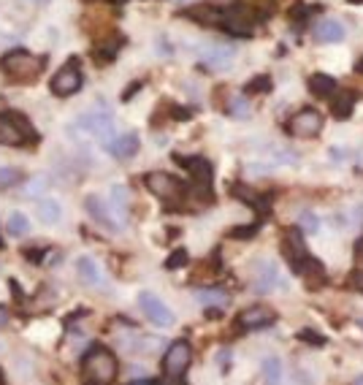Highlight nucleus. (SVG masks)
Wrapping results in <instances>:
<instances>
[{
  "instance_id": "obj_1",
  "label": "nucleus",
  "mask_w": 363,
  "mask_h": 385,
  "mask_svg": "<svg viewBox=\"0 0 363 385\" xmlns=\"http://www.w3.org/2000/svg\"><path fill=\"white\" fill-rule=\"evenodd\" d=\"M114 377H117V355L106 345H93L82 358L84 385H111Z\"/></svg>"
},
{
  "instance_id": "obj_2",
  "label": "nucleus",
  "mask_w": 363,
  "mask_h": 385,
  "mask_svg": "<svg viewBox=\"0 0 363 385\" xmlns=\"http://www.w3.org/2000/svg\"><path fill=\"white\" fill-rule=\"evenodd\" d=\"M0 71L14 82H33L44 71V60L28 49H11L0 57Z\"/></svg>"
},
{
  "instance_id": "obj_3",
  "label": "nucleus",
  "mask_w": 363,
  "mask_h": 385,
  "mask_svg": "<svg viewBox=\"0 0 363 385\" xmlns=\"http://www.w3.org/2000/svg\"><path fill=\"white\" fill-rule=\"evenodd\" d=\"M73 133L82 136V138H95L100 144H109V141L117 136V123H114V117H111L106 109H98V111L84 114V117L73 125Z\"/></svg>"
},
{
  "instance_id": "obj_4",
  "label": "nucleus",
  "mask_w": 363,
  "mask_h": 385,
  "mask_svg": "<svg viewBox=\"0 0 363 385\" xmlns=\"http://www.w3.org/2000/svg\"><path fill=\"white\" fill-rule=\"evenodd\" d=\"M28 141H35L30 120L17 111H0V147H25Z\"/></svg>"
},
{
  "instance_id": "obj_5",
  "label": "nucleus",
  "mask_w": 363,
  "mask_h": 385,
  "mask_svg": "<svg viewBox=\"0 0 363 385\" xmlns=\"http://www.w3.org/2000/svg\"><path fill=\"white\" fill-rule=\"evenodd\" d=\"M144 185H147V190L152 192L155 198H160L165 204L182 201V198L187 195V185H185L179 177L168 174V171H149V174L144 177Z\"/></svg>"
},
{
  "instance_id": "obj_6",
  "label": "nucleus",
  "mask_w": 363,
  "mask_h": 385,
  "mask_svg": "<svg viewBox=\"0 0 363 385\" xmlns=\"http://www.w3.org/2000/svg\"><path fill=\"white\" fill-rule=\"evenodd\" d=\"M282 258L288 260V266L301 274L306 260H309V250H306V242H304V231L301 228H288L285 236H282Z\"/></svg>"
},
{
  "instance_id": "obj_7",
  "label": "nucleus",
  "mask_w": 363,
  "mask_h": 385,
  "mask_svg": "<svg viewBox=\"0 0 363 385\" xmlns=\"http://www.w3.org/2000/svg\"><path fill=\"white\" fill-rule=\"evenodd\" d=\"M190 361H193V348H190L187 342H182V339L171 342V345H168V350H165V355H163L165 377H171V380L185 377V372H187Z\"/></svg>"
},
{
  "instance_id": "obj_8",
  "label": "nucleus",
  "mask_w": 363,
  "mask_h": 385,
  "mask_svg": "<svg viewBox=\"0 0 363 385\" xmlns=\"http://www.w3.org/2000/svg\"><path fill=\"white\" fill-rule=\"evenodd\" d=\"M138 307H141L144 318L149 323H155L158 328H171L174 325V312L165 307V301L160 296H155L149 290H141L138 293Z\"/></svg>"
},
{
  "instance_id": "obj_9",
  "label": "nucleus",
  "mask_w": 363,
  "mask_h": 385,
  "mask_svg": "<svg viewBox=\"0 0 363 385\" xmlns=\"http://www.w3.org/2000/svg\"><path fill=\"white\" fill-rule=\"evenodd\" d=\"M82 84H84V76H82L76 60H71V63L63 65V68L52 76V84H49V87H52V93L57 98H71L82 90Z\"/></svg>"
},
{
  "instance_id": "obj_10",
  "label": "nucleus",
  "mask_w": 363,
  "mask_h": 385,
  "mask_svg": "<svg viewBox=\"0 0 363 385\" xmlns=\"http://www.w3.org/2000/svg\"><path fill=\"white\" fill-rule=\"evenodd\" d=\"M323 130V117L315 109H301L288 120V133L296 138H315Z\"/></svg>"
},
{
  "instance_id": "obj_11",
  "label": "nucleus",
  "mask_w": 363,
  "mask_h": 385,
  "mask_svg": "<svg viewBox=\"0 0 363 385\" xmlns=\"http://www.w3.org/2000/svg\"><path fill=\"white\" fill-rule=\"evenodd\" d=\"M201 63L212 71H223V68H231L236 60V46L231 44H223V41H214V44H206L201 49Z\"/></svg>"
},
{
  "instance_id": "obj_12",
  "label": "nucleus",
  "mask_w": 363,
  "mask_h": 385,
  "mask_svg": "<svg viewBox=\"0 0 363 385\" xmlns=\"http://www.w3.org/2000/svg\"><path fill=\"white\" fill-rule=\"evenodd\" d=\"M87 212H90V217L95 220L98 225H103L106 231H120L122 223L117 220V215H114V209H111V204H109V198H103V195H87Z\"/></svg>"
},
{
  "instance_id": "obj_13",
  "label": "nucleus",
  "mask_w": 363,
  "mask_h": 385,
  "mask_svg": "<svg viewBox=\"0 0 363 385\" xmlns=\"http://www.w3.org/2000/svg\"><path fill=\"white\" fill-rule=\"evenodd\" d=\"M274 323H277V312H274L271 307H266V304H252V307H247V310L239 315V325H241L244 331L268 328V325H274Z\"/></svg>"
},
{
  "instance_id": "obj_14",
  "label": "nucleus",
  "mask_w": 363,
  "mask_h": 385,
  "mask_svg": "<svg viewBox=\"0 0 363 385\" xmlns=\"http://www.w3.org/2000/svg\"><path fill=\"white\" fill-rule=\"evenodd\" d=\"M138 147H141V138H138L136 133H120V136H114V138L106 144L109 155L117 158V161H128V158H133V155L138 152Z\"/></svg>"
},
{
  "instance_id": "obj_15",
  "label": "nucleus",
  "mask_w": 363,
  "mask_h": 385,
  "mask_svg": "<svg viewBox=\"0 0 363 385\" xmlns=\"http://www.w3.org/2000/svg\"><path fill=\"white\" fill-rule=\"evenodd\" d=\"M312 33H315V38H317L320 44H339L347 30H344V25H342L339 19H320Z\"/></svg>"
},
{
  "instance_id": "obj_16",
  "label": "nucleus",
  "mask_w": 363,
  "mask_h": 385,
  "mask_svg": "<svg viewBox=\"0 0 363 385\" xmlns=\"http://www.w3.org/2000/svg\"><path fill=\"white\" fill-rule=\"evenodd\" d=\"M109 204H111L117 220L125 228V225H128V209H131V192H128V188H125V185H114V188H111V195H109Z\"/></svg>"
},
{
  "instance_id": "obj_17",
  "label": "nucleus",
  "mask_w": 363,
  "mask_h": 385,
  "mask_svg": "<svg viewBox=\"0 0 363 385\" xmlns=\"http://www.w3.org/2000/svg\"><path fill=\"white\" fill-rule=\"evenodd\" d=\"M279 285H282V277H279L277 266L274 263H261V269L255 274V290L258 293H271V290L279 288Z\"/></svg>"
},
{
  "instance_id": "obj_18",
  "label": "nucleus",
  "mask_w": 363,
  "mask_h": 385,
  "mask_svg": "<svg viewBox=\"0 0 363 385\" xmlns=\"http://www.w3.org/2000/svg\"><path fill=\"white\" fill-rule=\"evenodd\" d=\"M35 212H38L41 223H46V225H57L63 220V206H60V201L52 198V195L41 198V201L35 204Z\"/></svg>"
},
{
  "instance_id": "obj_19",
  "label": "nucleus",
  "mask_w": 363,
  "mask_h": 385,
  "mask_svg": "<svg viewBox=\"0 0 363 385\" xmlns=\"http://www.w3.org/2000/svg\"><path fill=\"white\" fill-rule=\"evenodd\" d=\"M76 271H79L82 283H87V285H95V288H100V285H103V274H100V266L95 263V258L79 256V260H76Z\"/></svg>"
},
{
  "instance_id": "obj_20",
  "label": "nucleus",
  "mask_w": 363,
  "mask_h": 385,
  "mask_svg": "<svg viewBox=\"0 0 363 385\" xmlns=\"http://www.w3.org/2000/svg\"><path fill=\"white\" fill-rule=\"evenodd\" d=\"M196 301H198L201 307L223 310V307H228L231 296H228V290H223V288H201V290H196Z\"/></svg>"
},
{
  "instance_id": "obj_21",
  "label": "nucleus",
  "mask_w": 363,
  "mask_h": 385,
  "mask_svg": "<svg viewBox=\"0 0 363 385\" xmlns=\"http://www.w3.org/2000/svg\"><path fill=\"white\" fill-rule=\"evenodd\" d=\"M336 87H339V82L328 76V73H312L309 76V93L317 98H331L336 93Z\"/></svg>"
},
{
  "instance_id": "obj_22",
  "label": "nucleus",
  "mask_w": 363,
  "mask_h": 385,
  "mask_svg": "<svg viewBox=\"0 0 363 385\" xmlns=\"http://www.w3.org/2000/svg\"><path fill=\"white\" fill-rule=\"evenodd\" d=\"M176 163H182L185 168H190V174L198 182H203L206 188H212V165H209V161H203V158H179L176 155Z\"/></svg>"
},
{
  "instance_id": "obj_23",
  "label": "nucleus",
  "mask_w": 363,
  "mask_h": 385,
  "mask_svg": "<svg viewBox=\"0 0 363 385\" xmlns=\"http://www.w3.org/2000/svg\"><path fill=\"white\" fill-rule=\"evenodd\" d=\"M301 274L306 277V288H312V290L323 288V283H326V269H323V263L315 256H309V260H306V266H304Z\"/></svg>"
},
{
  "instance_id": "obj_24",
  "label": "nucleus",
  "mask_w": 363,
  "mask_h": 385,
  "mask_svg": "<svg viewBox=\"0 0 363 385\" xmlns=\"http://www.w3.org/2000/svg\"><path fill=\"white\" fill-rule=\"evenodd\" d=\"M353 106H355V98L353 93H333V100H331V114L336 120H347L353 114Z\"/></svg>"
},
{
  "instance_id": "obj_25",
  "label": "nucleus",
  "mask_w": 363,
  "mask_h": 385,
  "mask_svg": "<svg viewBox=\"0 0 363 385\" xmlns=\"http://www.w3.org/2000/svg\"><path fill=\"white\" fill-rule=\"evenodd\" d=\"M282 375H285V366L277 355H268L263 361V380L266 385H279L282 383Z\"/></svg>"
},
{
  "instance_id": "obj_26",
  "label": "nucleus",
  "mask_w": 363,
  "mask_h": 385,
  "mask_svg": "<svg viewBox=\"0 0 363 385\" xmlns=\"http://www.w3.org/2000/svg\"><path fill=\"white\" fill-rule=\"evenodd\" d=\"M6 231H8L11 236H28V231H30L28 215H25V212H14V215L6 220Z\"/></svg>"
},
{
  "instance_id": "obj_27",
  "label": "nucleus",
  "mask_w": 363,
  "mask_h": 385,
  "mask_svg": "<svg viewBox=\"0 0 363 385\" xmlns=\"http://www.w3.org/2000/svg\"><path fill=\"white\" fill-rule=\"evenodd\" d=\"M225 111L233 114V117H250V103L244 100V96H233L225 106Z\"/></svg>"
},
{
  "instance_id": "obj_28",
  "label": "nucleus",
  "mask_w": 363,
  "mask_h": 385,
  "mask_svg": "<svg viewBox=\"0 0 363 385\" xmlns=\"http://www.w3.org/2000/svg\"><path fill=\"white\" fill-rule=\"evenodd\" d=\"M22 182V171L19 168H0V188H14Z\"/></svg>"
},
{
  "instance_id": "obj_29",
  "label": "nucleus",
  "mask_w": 363,
  "mask_h": 385,
  "mask_svg": "<svg viewBox=\"0 0 363 385\" xmlns=\"http://www.w3.org/2000/svg\"><path fill=\"white\" fill-rule=\"evenodd\" d=\"M298 228H301L304 233H317V231H320V220H317V215L304 212V215L298 217Z\"/></svg>"
},
{
  "instance_id": "obj_30",
  "label": "nucleus",
  "mask_w": 363,
  "mask_h": 385,
  "mask_svg": "<svg viewBox=\"0 0 363 385\" xmlns=\"http://www.w3.org/2000/svg\"><path fill=\"white\" fill-rule=\"evenodd\" d=\"M268 90H271V76H255L244 87V93H268Z\"/></svg>"
},
{
  "instance_id": "obj_31",
  "label": "nucleus",
  "mask_w": 363,
  "mask_h": 385,
  "mask_svg": "<svg viewBox=\"0 0 363 385\" xmlns=\"http://www.w3.org/2000/svg\"><path fill=\"white\" fill-rule=\"evenodd\" d=\"M233 190H236V198L247 201L250 206H261V204H263V198H261V195H255V190H250V188H241V185H236Z\"/></svg>"
},
{
  "instance_id": "obj_32",
  "label": "nucleus",
  "mask_w": 363,
  "mask_h": 385,
  "mask_svg": "<svg viewBox=\"0 0 363 385\" xmlns=\"http://www.w3.org/2000/svg\"><path fill=\"white\" fill-rule=\"evenodd\" d=\"M185 263H187V250H176V253H171V260H165V269H176Z\"/></svg>"
},
{
  "instance_id": "obj_33",
  "label": "nucleus",
  "mask_w": 363,
  "mask_h": 385,
  "mask_svg": "<svg viewBox=\"0 0 363 385\" xmlns=\"http://www.w3.org/2000/svg\"><path fill=\"white\" fill-rule=\"evenodd\" d=\"M298 337H301L304 342H315V348H323V345H326V339H323V337H317L315 331H301Z\"/></svg>"
},
{
  "instance_id": "obj_34",
  "label": "nucleus",
  "mask_w": 363,
  "mask_h": 385,
  "mask_svg": "<svg viewBox=\"0 0 363 385\" xmlns=\"http://www.w3.org/2000/svg\"><path fill=\"white\" fill-rule=\"evenodd\" d=\"M255 231H258V225H247V228H236L231 236L233 239H252Z\"/></svg>"
},
{
  "instance_id": "obj_35",
  "label": "nucleus",
  "mask_w": 363,
  "mask_h": 385,
  "mask_svg": "<svg viewBox=\"0 0 363 385\" xmlns=\"http://www.w3.org/2000/svg\"><path fill=\"white\" fill-rule=\"evenodd\" d=\"M44 190V179H33V182H30V185H28V195H38V192Z\"/></svg>"
},
{
  "instance_id": "obj_36",
  "label": "nucleus",
  "mask_w": 363,
  "mask_h": 385,
  "mask_svg": "<svg viewBox=\"0 0 363 385\" xmlns=\"http://www.w3.org/2000/svg\"><path fill=\"white\" fill-rule=\"evenodd\" d=\"M217 361H220V372H228V369H231V366H228V364H231V353H228V350H223Z\"/></svg>"
},
{
  "instance_id": "obj_37",
  "label": "nucleus",
  "mask_w": 363,
  "mask_h": 385,
  "mask_svg": "<svg viewBox=\"0 0 363 385\" xmlns=\"http://www.w3.org/2000/svg\"><path fill=\"white\" fill-rule=\"evenodd\" d=\"M8 323V312H6V307L0 304V325H6Z\"/></svg>"
},
{
  "instance_id": "obj_38",
  "label": "nucleus",
  "mask_w": 363,
  "mask_h": 385,
  "mask_svg": "<svg viewBox=\"0 0 363 385\" xmlns=\"http://www.w3.org/2000/svg\"><path fill=\"white\" fill-rule=\"evenodd\" d=\"M331 150H333V158H336V161H342V158H344V152H342V147H331Z\"/></svg>"
},
{
  "instance_id": "obj_39",
  "label": "nucleus",
  "mask_w": 363,
  "mask_h": 385,
  "mask_svg": "<svg viewBox=\"0 0 363 385\" xmlns=\"http://www.w3.org/2000/svg\"><path fill=\"white\" fill-rule=\"evenodd\" d=\"M358 258H363V236L358 239Z\"/></svg>"
},
{
  "instance_id": "obj_40",
  "label": "nucleus",
  "mask_w": 363,
  "mask_h": 385,
  "mask_svg": "<svg viewBox=\"0 0 363 385\" xmlns=\"http://www.w3.org/2000/svg\"><path fill=\"white\" fill-rule=\"evenodd\" d=\"M131 385H155V383H149V380H136V383H131Z\"/></svg>"
},
{
  "instance_id": "obj_41",
  "label": "nucleus",
  "mask_w": 363,
  "mask_h": 385,
  "mask_svg": "<svg viewBox=\"0 0 363 385\" xmlns=\"http://www.w3.org/2000/svg\"><path fill=\"white\" fill-rule=\"evenodd\" d=\"M355 385H363V375H358V377H355Z\"/></svg>"
},
{
  "instance_id": "obj_42",
  "label": "nucleus",
  "mask_w": 363,
  "mask_h": 385,
  "mask_svg": "<svg viewBox=\"0 0 363 385\" xmlns=\"http://www.w3.org/2000/svg\"><path fill=\"white\" fill-rule=\"evenodd\" d=\"M358 165H361V168H363V152H361V155H358Z\"/></svg>"
},
{
  "instance_id": "obj_43",
  "label": "nucleus",
  "mask_w": 363,
  "mask_h": 385,
  "mask_svg": "<svg viewBox=\"0 0 363 385\" xmlns=\"http://www.w3.org/2000/svg\"><path fill=\"white\" fill-rule=\"evenodd\" d=\"M0 385H6V380H3V372H0Z\"/></svg>"
}]
</instances>
